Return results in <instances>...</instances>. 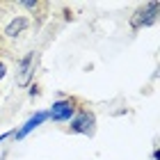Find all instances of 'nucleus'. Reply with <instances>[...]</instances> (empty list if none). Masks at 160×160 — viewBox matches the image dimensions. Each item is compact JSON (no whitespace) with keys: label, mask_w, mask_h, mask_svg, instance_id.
Segmentation results:
<instances>
[{"label":"nucleus","mask_w":160,"mask_h":160,"mask_svg":"<svg viewBox=\"0 0 160 160\" xmlns=\"http://www.w3.org/2000/svg\"><path fill=\"white\" fill-rule=\"evenodd\" d=\"M5 73H7V67H5V62H2V60H0V80H2V78H5Z\"/></svg>","instance_id":"nucleus-7"},{"label":"nucleus","mask_w":160,"mask_h":160,"mask_svg":"<svg viewBox=\"0 0 160 160\" xmlns=\"http://www.w3.org/2000/svg\"><path fill=\"white\" fill-rule=\"evenodd\" d=\"M32 64H34V53H28L25 57L18 60V73H16V85H28L32 78Z\"/></svg>","instance_id":"nucleus-5"},{"label":"nucleus","mask_w":160,"mask_h":160,"mask_svg":"<svg viewBox=\"0 0 160 160\" xmlns=\"http://www.w3.org/2000/svg\"><path fill=\"white\" fill-rule=\"evenodd\" d=\"M94 130H96V114H94L87 105H82L73 114V119L69 121L67 133H73V135H94Z\"/></svg>","instance_id":"nucleus-3"},{"label":"nucleus","mask_w":160,"mask_h":160,"mask_svg":"<svg viewBox=\"0 0 160 160\" xmlns=\"http://www.w3.org/2000/svg\"><path fill=\"white\" fill-rule=\"evenodd\" d=\"M85 103L80 98L76 96H67V98H60V101H55L53 108H50V112L46 114V117H50L55 123H64V121H71L73 119V114L82 108Z\"/></svg>","instance_id":"nucleus-2"},{"label":"nucleus","mask_w":160,"mask_h":160,"mask_svg":"<svg viewBox=\"0 0 160 160\" xmlns=\"http://www.w3.org/2000/svg\"><path fill=\"white\" fill-rule=\"evenodd\" d=\"M43 119H46V112H37V117H32L30 121H28V123H25V126H23V128H21V130H18V133H16V137H23V135L28 133V130H32V128H37V126H39V123H41Z\"/></svg>","instance_id":"nucleus-6"},{"label":"nucleus","mask_w":160,"mask_h":160,"mask_svg":"<svg viewBox=\"0 0 160 160\" xmlns=\"http://www.w3.org/2000/svg\"><path fill=\"white\" fill-rule=\"evenodd\" d=\"M32 28L30 16L18 7V2H0V41L14 43Z\"/></svg>","instance_id":"nucleus-1"},{"label":"nucleus","mask_w":160,"mask_h":160,"mask_svg":"<svg viewBox=\"0 0 160 160\" xmlns=\"http://www.w3.org/2000/svg\"><path fill=\"white\" fill-rule=\"evenodd\" d=\"M156 18H158V2L140 5V7L135 9V14L130 16V28H133V30H140V28L153 25Z\"/></svg>","instance_id":"nucleus-4"}]
</instances>
